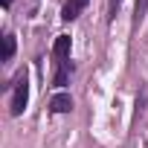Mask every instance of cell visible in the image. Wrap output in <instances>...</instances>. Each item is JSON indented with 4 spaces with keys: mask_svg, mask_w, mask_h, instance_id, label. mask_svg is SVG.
Segmentation results:
<instances>
[{
    "mask_svg": "<svg viewBox=\"0 0 148 148\" xmlns=\"http://www.w3.org/2000/svg\"><path fill=\"white\" fill-rule=\"evenodd\" d=\"M26 102H29V79H26V73H21L15 79V90H12V116H21Z\"/></svg>",
    "mask_w": 148,
    "mask_h": 148,
    "instance_id": "6da1fadb",
    "label": "cell"
},
{
    "mask_svg": "<svg viewBox=\"0 0 148 148\" xmlns=\"http://www.w3.org/2000/svg\"><path fill=\"white\" fill-rule=\"evenodd\" d=\"M52 55H55V64H58V61H70V35H58V38H55Z\"/></svg>",
    "mask_w": 148,
    "mask_h": 148,
    "instance_id": "7a4b0ae2",
    "label": "cell"
},
{
    "mask_svg": "<svg viewBox=\"0 0 148 148\" xmlns=\"http://www.w3.org/2000/svg\"><path fill=\"white\" fill-rule=\"evenodd\" d=\"M84 6H87V0H67L64 9H61V18H64V21H76Z\"/></svg>",
    "mask_w": 148,
    "mask_h": 148,
    "instance_id": "3957f363",
    "label": "cell"
},
{
    "mask_svg": "<svg viewBox=\"0 0 148 148\" xmlns=\"http://www.w3.org/2000/svg\"><path fill=\"white\" fill-rule=\"evenodd\" d=\"M49 110H52V113H67V110H73V99H70V93H55L52 102H49Z\"/></svg>",
    "mask_w": 148,
    "mask_h": 148,
    "instance_id": "277c9868",
    "label": "cell"
},
{
    "mask_svg": "<svg viewBox=\"0 0 148 148\" xmlns=\"http://www.w3.org/2000/svg\"><path fill=\"white\" fill-rule=\"evenodd\" d=\"M67 79H70V61H58V70H55V84H58V87H64V84H67Z\"/></svg>",
    "mask_w": 148,
    "mask_h": 148,
    "instance_id": "5b68a950",
    "label": "cell"
},
{
    "mask_svg": "<svg viewBox=\"0 0 148 148\" xmlns=\"http://www.w3.org/2000/svg\"><path fill=\"white\" fill-rule=\"evenodd\" d=\"M145 12H148V0H136V9H134V26H139L145 21Z\"/></svg>",
    "mask_w": 148,
    "mask_h": 148,
    "instance_id": "8992f818",
    "label": "cell"
},
{
    "mask_svg": "<svg viewBox=\"0 0 148 148\" xmlns=\"http://www.w3.org/2000/svg\"><path fill=\"white\" fill-rule=\"evenodd\" d=\"M15 55V35H3V61Z\"/></svg>",
    "mask_w": 148,
    "mask_h": 148,
    "instance_id": "52a82bcc",
    "label": "cell"
},
{
    "mask_svg": "<svg viewBox=\"0 0 148 148\" xmlns=\"http://www.w3.org/2000/svg\"><path fill=\"white\" fill-rule=\"evenodd\" d=\"M122 6V0H110V15H116V9Z\"/></svg>",
    "mask_w": 148,
    "mask_h": 148,
    "instance_id": "ba28073f",
    "label": "cell"
},
{
    "mask_svg": "<svg viewBox=\"0 0 148 148\" xmlns=\"http://www.w3.org/2000/svg\"><path fill=\"white\" fill-rule=\"evenodd\" d=\"M0 3H3V9H9V6H12V0H0Z\"/></svg>",
    "mask_w": 148,
    "mask_h": 148,
    "instance_id": "9c48e42d",
    "label": "cell"
}]
</instances>
